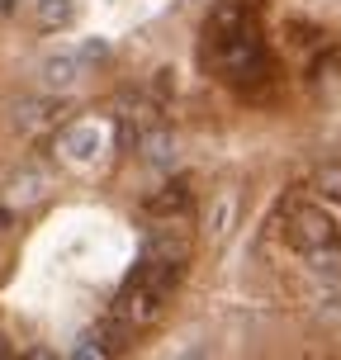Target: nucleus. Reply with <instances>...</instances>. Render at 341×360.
I'll return each instance as SVG.
<instances>
[{
  "label": "nucleus",
  "mask_w": 341,
  "mask_h": 360,
  "mask_svg": "<svg viewBox=\"0 0 341 360\" xmlns=\"http://www.w3.org/2000/svg\"><path fill=\"white\" fill-rule=\"evenodd\" d=\"M5 360H10V356H5Z\"/></svg>",
  "instance_id": "nucleus-12"
},
{
  "label": "nucleus",
  "mask_w": 341,
  "mask_h": 360,
  "mask_svg": "<svg viewBox=\"0 0 341 360\" xmlns=\"http://www.w3.org/2000/svg\"><path fill=\"white\" fill-rule=\"evenodd\" d=\"M38 19H43L48 29H62V24L72 19V0H38Z\"/></svg>",
  "instance_id": "nucleus-6"
},
{
  "label": "nucleus",
  "mask_w": 341,
  "mask_h": 360,
  "mask_svg": "<svg viewBox=\"0 0 341 360\" xmlns=\"http://www.w3.org/2000/svg\"><path fill=\"white\" fill-rule=\"evenodd\" d=\"M285 233H289V247L313 256V261L337 256V218L327 214V209H294Z\"/></svg>",
  "instance_id": "nucleus-1"
},
{
  "label": "nucleus",
  "mask_w": 341,
  "mask_h": 360,
  "mask_svg": "<svg viewBox=\"0 0 341 360\" xmlns=\"http://www.w3.org/2000/svg\"><path fill=\"white\" fill-rule=\"evenodd\" d=\"M53 114H57V105H53V100H29V109H19V124L38 128V124H48Z\"/></svg>",
  "instance_id": "nucleus-9"
},
{
  "label": "nucleus",
  "mask_w": 341,
  "mask_h": 360,
  "mask_svg": "<svg viewBox=\"0 0 341 360\" xmlns=\"http://www.w3.org/2000/svg\"><path fill=\"white\" fill-rule=\"evenodd\" d=\"M143 152H147V162L152 166H171L176 162V143H171V133H147V143H143Z\"/></svg>",
  "instance_id": "nucleus-5"
},
{
  "label": "nucleus",
  "mask_w": 341,
  "mask_h": 360,
  "mask_svg": "<svg viewBox=\"0 0 341 360\" xmlns=\"http://www.w3.org/2000/svg\"><path fill=\"white\" fill-rule=\"evenodd\" d=\"M109 356H114V351L105 346V337H100V332L81 337V342H76V351H72V360H109Z\"/></svg>",
  "instance_id": "nucleus-7"
},
{
  "label": "nucleus",
  "mask_w": 341,
  "mask_h": 360,
  "mask_svg": "<svg viewBox=\"0 0 341 360\" xmlns=\"http://www.w3.org/2000/svg\"><path fill=\"white\" fill-rule=\"evenodd\" d=\"M76 62H81V57H72V53L48 57V62H43V81H48V86H72V81H76V72H81Z\"/></svg>",
  "instance_id": "nucleus-4"
},
{
  "label": "nucleus",
  "mask_w": 341,
  "mask_h": 360,
  "mask_svg": "<svg viewBox=\"0 0 341 360\" xmlns=\"http://www.w3.org/2000/svg\"><path fill=\"white\" fill-rule=\"evenodd\" d=\"M228 214H233V199H223V204H218V223H214V233H218V237L228 233Z\"/></svg>",
  "instance_id": "nucleus-10"
},
{
  "label": "nucleus",
  "mask_w": 341,
  "mask_h": 360,
  "mask_svg": "<svg viewBox=\"0 0 341 360\" xmlns=\"http://www.w3.org/2000/svg\"><path fill=\"white\" fill-rule=\"evenodd\" d=\"M95 57H105V43H86L81 48V62H95Z\"/></svg>",
  "instance_id": "nucleus-11"
},
{
  "label": "nucleus",
  "mask_w": 341,
  "mask_h": 360,
  "mask_svg": "<svg viewBox=\"0 0 341 360\" xmlns=\"http://www.w3.org/2000/svg\"><path fill=\"white\" fill-rule=\"evenodd\" d=\"M313 185H318V195H323V199H332V204H341V166H337V162H332V166H323Z\"/></svg>",
  "instance_id": "nucleus-8"
},
{
  "label": "nucleus",
  "mask_w": 341,
  "mask_h": 360,
  "mask_svg": "<svg viewBox=\"0 0 341 360\" xmlns=\"http://www.w3.org/2000/svg\"><path fill=\"white\" fill-rule=\"evenodd\" d=\"M100 143H105L100 124H72L67 133H62V152H67L72 162H90V157L100 152Z\"/></svg>",
  "instance_id": "nucleus-3"
},
{
  "label": "nucleus",
  "mask_w": 341,
  "mask_h": 360,
  "mask_svg": "<svg viewBox=\"0 0 341 360\" xmlns=\"http://www.w3.org/2000/svg\"><path fill=\"white\" fill-rule=\"evenodd\" d=\"M143 261H157L166 270H185V261H190V233H185V223H176V218L157 223L143 242Z\"/></svg>",
  "instance_id": "nucleus-2"
}]
</instances>
